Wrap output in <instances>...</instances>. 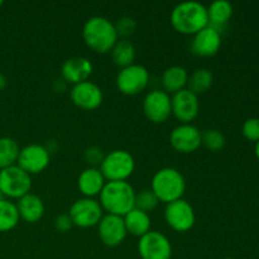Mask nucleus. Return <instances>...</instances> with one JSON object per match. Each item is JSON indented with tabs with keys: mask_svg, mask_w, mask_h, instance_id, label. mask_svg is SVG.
I'll return each mask as SVG.
<instances>
[{
	"mask_svg": "<svg viewBox=\"0 0 259 259\" xmlns=\"http://www.w3.org/2000/svg\"><path fill=\"white\" fill-rule=\"evenodd\" d=\"M123 220L128 234L133 235V237L141 238L143 235H146L148 232H151V217L147 212L142 211V210H138L134 207L128 214L124 215Z\"/></svg>",
	"mask_w": 259,
	"mask_h": 259,
	"instance_id": "obj_22",
	"label": "nucleus"
},
{
	"mask_svg": "<svg viewBox=\"0 0 259 259\" xmlns=\"http://www.w3.org/2000/svg\"><path fill=\"white\" fill-rule=\"evenodd\" d=\"M99 169L106 181H128L136 169V159L124 149H114L105 154Z\"/></svg>",
	"mask_w": 259,
	"mask_h": 259,
	"instance_id": "obj_5",
	"label": "nucleus"
},
{
	"mask_svg": "<svg viewBox=\"0 0 259 259\" xmlns=\"http://www.w3.org/2000/svg\"><path fill=\"white\" fill-rule=\"evenodd\" d=\"M164 220L167 225L175 232L186 233L194 228L196 223V214L189 201L180 199L166 205Z\"/></svg>",
	"mask_w": 259,
	"mask_h": 259,
	"instance_id": "obj_9",
	"label": "nucleus"
},
{
	"mask_svg": "<svg viewBox=\"0 0 259 259\" xmlns=\"http://www.w3.org/2000/svg\"><path fill=\"white\" fill-rule=\"evenodd\" d=\"M15 205L19 212L20 220H24L29 224L38 223L45 215V202L38 195L32 194V192L20 197Z\"/></svg>",
	"mask_w": 259,
	"mask_h": 259,
	"instance_id": "obj_20",
	"label": "nucleus"
},
{
	"mask_svg": "<svg viewBox=\"0 0 259 259\" xmlns=\"http://www.w3.org/2000/svg\"><path fill=\"white\" fill-rule=\"evenodd\" d=\"M5 86H7V77H5L4 73L0 71V91L4 90Z\"/></svg>",
	"mask_w": 259,
	"mask_h": 259,
	"instance_id": "obj_34",
	"label": "nucleus"
},
{
	"mask_svg": "<svg viewBox=\"0 0 259 259\" xmlns=\"http://www.w3.org/2000/svg\"><path fill=\"white\" fill-rule=\"evenodd\" d=\"M162 86L163 91H166L169 95L179 93L187 88V81H189V72L185 67L179 65L171 66L166 68L162 73Z\"/></svg>",
	"mask_w": 259,
	"mask_h": 259,
	"instance_id": "obj_21",
	"label": "nucleus"
},
{
	"mask_svg": "<svg viewBox=\"0 0 259 259\" xmlns=\"http://www.w3.org/2000/svg\"><path fill=\"white\" fill-rule=\"evenodd\" d=\"M225 259H230V258H225Z\"/></svg>",
	"mask_w": 259,
	"mask_h": 259,
	"instance_id": "obj_38",
	"label": "nucleus"
},
{
	"mask_svg": "<svg viewBox=\"0 0 259 259\" xmlns=\"http://www.w3.org/2000/svg\"><path fill=\"white\" fill-rule=\"evenodd\" d=\"M115 24V29L118 32L119 37H123V39H126V37L132 35L137 28V22L132 17H123L118 20Z\"/></svg>",
	"mask_w": 259,
	"mask_h": 259,
	"instance_id": "obj_30",
	"label": "nucleus"
},
{
	"mask_svg": "<svg viewBox=\"0 0 259 259\" xmlns=\"http://www.w3.org/2000/svg\"><path fill=\"white\" fill-rule=\"evenodd\" d=\"M138 253L142 259H171L172 244L163 233L151 230L139 238Z\"/></svg>",
	"mask_w": 259,
	"mask_h": 259,
	"instance_id": "obj_11",
	"label": "nucleus"
},
{
	"mask_svg": "<svg viewBox=\"0 0 259 259\" xmlns=\"http://www.w3.org/2000/svg\"><path fill=\"white\" fill-rule=\"evenodd\" d=\"M51 162V153L42 144H28L20 148L17 164L28 175H38L45 171Z\"/></svg>",
	"mask_w": 259,
	"mask_h": 259,
	"instance_id": "obj_12",
	"label": "nucleus"
},
{
	"mask_svg": "<svg viewBox=\"0 0 259 259\" xmlns=\"http://www.w3.org/2000/svg\"><path fill=\"white\" fill-rule=\"evenodd\" d=\"M159 204V200L157 199L156 195L153 194L151 189L142 190V191L137 192L136 194V202H134V207L138 210L149 214L153 211Z\"/></svg>",
	"mask_w": 259,
	"mask_h": 259,
	"instance_id": "obj_29",
	"label": "nucleus"
},
{
	"mask_svg": "<svg viewBox=\"0 0 259 259\" xmlns=\"http://www.w3.org/2000/svg\"><path fill=\"white\" fill-rule=\"evenodd\" d=\"M143 113L149 121L162 124L172 115L171 95L163 90H152L143 99Z\"/></svg>",
	"mask_w": 259,
	"mask_h": 259,
	"instance_id": "obj_10",
	"label": "nucleus"
},
{
	"mask_svg": "<svg viewBox=\"0 0 259 259\" xmlns=\"http://www.w3.org/2000/svg\"><path fill=\"white\" fill-rule=\"evenodd\" d=\"M255 156H257V158L259 159V141L255 143Z\"/></svg>",
	"mask_w": 259,
	"mask_h": 259,
	"instance_id": "obj_35",
	"label": "nucleus"
},
{
	"mask_svg": "<svg viewBox=\"0 0 259 259\" xmlns=\"http://www.w3.org/2000/svg\"><path fill=\"white\" fill-rule=\"evenodd\" d=\"M169 22L176 32L194 35L209 25L207 8L199 2H182L172 9Z\"/></svg>",
	"mask_w": 259,
	"mask_h": 259,
	"instance_id": "obj_1",
	"label": "nucleus"
},
{
	"mask_svg": "<svg viewBox=\"0 0 259 259\" xmlns=\"http://www.w3.org/2000/svg\"><path fill=\"white\" fill-rule=\"evenodd\" d=\"M20 222L17 205L8 199L0 200V233L14 229Z\"/></svg>",
	"mask_w": 259,
	"mask_h": 259,
	"instance_id": "obj_26",
	"label": "nucleus"
},
{
	"mask_svg": "<svg viewBox=\"0 0 259 259\" xmlns=\"http://www.w3.org/2000/svg\"><path fill=\"white\" fill-rule=\"evenodd\" d=\"M201 146L211 152H219L225 146V136L219 129H206L201 132Z\"/></svg>",
	"mask_w": 259,
	"mask_h": 259,
	"instance_id": "obj_28",
	"label": "nucleus"
},
{
	"mask_svg": "<svg viewBox=\"0 0 259 259\" xmlns=\"http://www.w3.org/2000/svg\"><path fill=\"white\" fill-rule=\"evenodd\" d=\"M243 136L252 142L259 141V118H249L244 121L242 126Z\"/></svg>",
	"mask_w": 259,
	"mask_h": 259,
	"instance_id": "obj_31",
	"label": "nucleus"
},
{
	"mask_svg": "<svg viewBox=\"0 0 259 259\" xmlns=\"http://www.w3.org/2000/svg\"><path fill=\"white\" fill-rule=\"evenodd\" d=\"M67 214L72 220L73 227L89 229V228L98 227L101 218L104 217V210L99 200L81 197L71 205Z\"/></svg>",
	"mask_w": 259,
	"mask_h": 259,
	"instance_id": "obj_8",
	"label": "nucleus"
},
{
	"mask_svg": "<svg viewBox=\"0 0 259 259\" xmlns=\"http://www.w3.org/2000/svg\"><path fill=\"white\" fill-rule=\"evenodd\" d=\"M20 147L10 137H0V169L17 164Z\"/></svg>",
	"mask_w": 259,
	"mask_h": 259,
	"instance_id": "obj_27",
	"label": "nucleus"
},
{
	"mask_svg": "<svg viewBox=\"0 0 259 259\" xmlns=\"http://www.w3.org/2000/svg\"><path fill=\"white\" fill-rule=\"evenodd\" d=\"M207 8V17H209V25L219 28L224 27L233 17V5L227 0H215Z\"/></svg>",
	"mask_w": 259,
	"mask_h": 259,
	"instance_id": "obj_23",
	"label": "nucleus"
},
{
	"mask_svg": "<svg viewBox=\"0 0 259 259\" xmlns=\"http://www.w3.org/2000/svg\"><path fill=\"white\" fill-rule=\"evenodd\" d=\"M172 115L180 124H191L200 113L199 96L195 95L189 89L179 91L171 96Z\"/></svg>",
	"mask_w": 259,
	"mask_h": 259,
	"instance_id": "obj_14",
	"label": "nucleus"
},
{
	"mask_svg": "<svg viewBox=\"0 0 259 259\" xmlns=\"http://www.w3.org/2000/svg\"><path fill=\"white\" fill-rule=\"evenodd\" d=\"M105 184L106 180L99 167H88L78 175L77 189L83 197L95 199L101 194Z\"/></svg>",
	"mask_w": 259,
	"mask_h": 259,
	"instance_id": "obj_19",
	"label": "nucleus"
},
{
	"mask_svg": "<svg viewBox=\"0 0 259 259\" xmlns=\"http://www.w3.org/2000/svg\"><path fill=\"white\" fill-rule=\"evenodd\" d=\"M94 65L86 57H71L63 62L61 67V76L65 82L76 85L83 82L90 78L93 75Z\"/></svg>",
	"mask_w": 259,
	"mask_h": 259,
	"instance_id": "obj_18",
	"label": "nucleus"
},
{
	"mask_svg": "<svg viewBox=\"0 0 259 259\" xmlns=\"http://www.w3.org/2000/svg\"><path fill=\"white\" fill-rule=\"evenodd\" d=\"M98 234L103 244L106 247L115 248L125 240L128 232L121 217L111 214H104L98 224Z\"/></svg>",
	"mask_w": 259,
	"mask_h": 259,
	"instance_id": "obj_16",
	"label": "nucleus"
},
{
	"mask_svg": "<svg viewBox=\"0 0 259 259\" xmlns=\"http://www.w3.org/2000/svg\"><path fill=\"white\" fill-rule=\"evenodd\" d=\"M3 5V0H0V7H2Z\"/></svg>",
	"mask_w": 259,
	"mask_h": 259,
	"instance_id": "obj_37",
	"label": "nucleus"
},
{
	"mask_svg": "<svg viewBox=\"0 0 259 259\" xmlns=\"http://www.w3.org/2000/svg\"><path fill=\"white\" fill-rule=\"evenodd\" d=\"M169 144L180 153H194L201 147V131L192 124H180L172 129Z\"/></svg>",
	"mask_w": 259,
	"mask_h": 259,
	"instance_id": "obj_15",
	"label": "nucleus"
},
{
	"mask_svg": "<svg viewBox=\"0 0 259 259\" xmlns=\"http://www.w3.org/2000/svg\"><path fill=\"white\" fill-rule=\"evenodd\" d=\"M70 98L73 105L82 110L91 111L100 108L104 101V93L100 86L88 80L73 85L70 90Z\"/></svg>",
	"mask_w": 259,
	"mask_h": 259,
	"instance_id": "obj_13",
	"label": "nucleus"
},
{
	"mask_svg": "<svg viewBox=\"0 0 259 259\" xmlns=\"http://www.w3.org/2000/svg\"><path fill=\"white\" fill-rule=\"evenodd\" d=\"M151 190L159 202H164L167 205L176 200L184 199L186 191V180L179 169L174 167H164L153 175Z\"/></svg>",
	"mask_w": 259,
	"mask_h": 259,
	"instance_id": "obj_4",
	"label": "nucleus"
},
{
	"mask_svg": "<svg viewBox=\"0 0 259 259\" xmlns=\"http://www.w3.org/2000/svg\"><path fill=\"white\" fill-rule=\"evenodd\" d=\"M73 224L68 214H61L55 219V228L60 233H67L68 230L72 229Z\"/></svg>",
	"mask_w": 259,
	"mask_h": 259,
	"instance_id": "obj_33",
	"label": "nucleus"
},
{
	"mask_svg": "<svg viewBox=\"0 0 259 259\" xmlns=\"http://www.w3.org/2000/svg\"><path fill=\"white\" fill-rule=\"evenodd\" d=\"M149 71L146 66L133 63L128 67L120 68L116 75V88L123 95L134 96L143 93L149 85Z\"/></svg>",
	"mask_w": 259,
	"mask_h": 259,
	"instance_id": "obj_7",
	"label": "nucleus"
},
{
	"mask_svg": "<svg viewBox=\"0 0 259 259\" xmlns=\"http://www.w3.org/2000/svg\"><path fill=\"white\" fill-rule=\"evenodd\" d=\"M222 47V34L217 28L207 25L206 28L192 35L191 52L199 57H212Z\"/></svg>",
	"mask_w": 259,
	"mask_h": 259,
	"instance_id": "obj_17",
	"label": "nucleus"
},
{
	"mask_svg": "<svg viewBox=\"0 0 259 259\" xmlns=\"http://www.w3.org/2000/svg\"><path fill=\"white\" fill-rule=\"evenodd\" d=\"M136 190L128 181H106L99 195V202L106 214L123 218L134 209Z\"/></svg>",
	"mask_w": 259,
	"mask_h": 259,
	"instance_id": "obj_3",
	"label": "nucleus"
},
{
	"mask_svg": "<svg viewBox=\"0 0 259 259\" xmlns=\"http://www.w3.org/2000/svg\"><path fill=\"white\" fill-rule=\"evenodd\" d=\"M2 199H4V197H3V195L0 194V200H2Z\"/></svg>",
	"mask_w": 259,
	"mask_h": 259,
	"instance_id": "obj_36",
	"label": "nucleus"
},
{
	"mask_svg": "<svg viewBox=\"0 0 259 259\" xmlns=\"http://www.w3.org/2000/svg\"><path fill=\"white\" fill-rule=\"evenodd\" d=\"M214 82V75L209 68H197L191 75H189L187 81V88L195 95H201L205 94Z\"/></svg>",
	"mask_w": 259,
	"mask_h": 259,
	"instance_id": "obj_25",
	"label": "nucleus"
},
{
	"mask_svg": "<svg viewBox=\"0 0 259 259\" xmlns=\"http://www.w3.org/2000/svg\"><path fill=\"white\" fill-rule=\"evenodd\" d=\"M32 176L23 171L18 164L0 169V194L4 199L19 200L29 194Z\"/></svg>",
	"mask_w": 259,
	"mask_h": 259,
	"instance_id": "obj_6",
	"label": "nucleus"
},
{
	"mask_svg": "<svg viewBox=\"0 0 259 259\" xmlns=\"http://www.w3.org/2000/svg\"><path fill=\"white\" fill-rule=\"evenodd\" d=\"M104 157H105V154L99 147H90L83 152V158L88 162L89 167H95V168H98V166L100 167Z\"/></svg>",
	"mask_w": 259,
	"mask_h": 259,
	"instance_id": "obj_32",
	"label": "nucleus"
},
{
	"mask_svg": "<svg viewBox=\"0 0 259 259\" xmlns=\"http://www.w3.org/2000/svg\"><path fill=\"white\" fill-rule=\"evenodd\" d=\"M82 38L90 50L100 55L110 52L119 40L115 24L101 15H95L86 20L82 27Z\"/></svg>",
	"mask_w": 259,
	"mask_h": 259,
	"instance_id": "obj_2",
	"label": "nucleus"
},
{
	"mask_svg": "<svg viewBox=\"0 0 259 259\" xmlns=\"http://www.w3.org/2000/svg\"><path fill=\"white\" fill-rule=\"evenodd\" d=\"M114 65L124 68L136 63V47L129 39H119L110 51Z\"/></svg>",
	"mask_w": 259,
	"mask_h": 259,
	"instance_id": "obj_24",
	"label": "nucleus"
}]
</instances>
